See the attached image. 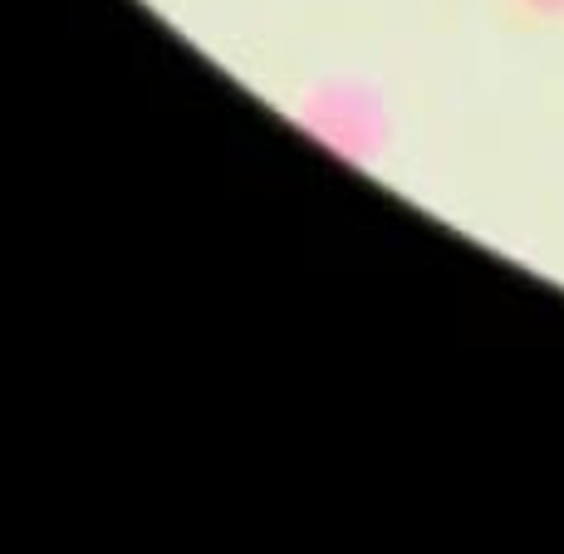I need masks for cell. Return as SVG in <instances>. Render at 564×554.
I'll return each instance as SVG.
<instances>
[{"mask_svg":"<svg viewBox=\"0 0 564 554\" xmlns=\"http://www.w3.org/2000/svg\"><path fill=\"white\" fill-rule=\"evenodd\" d=\"M290 118L329 148L334 157L354 162L364 172H378L398 143V118L388 104V89L364 74H319L290 99Z\"/></svg>","mask_w":564,"mask_h":554,"instance_id":"1","label":"cell"},{"mask_svg":"<svg viewBox=\"0 0 564 554\" xmlns=\"http://www.w3.org/2000/svg\"><path fill=\"white\" fill-rule=\"evenodd\" d=\"M491 15L511 35H564V0H491Z\"/></svg>","mask_w":564,"mask_h":554,"instance_id":"2","label":"cell"}]
</instances>
